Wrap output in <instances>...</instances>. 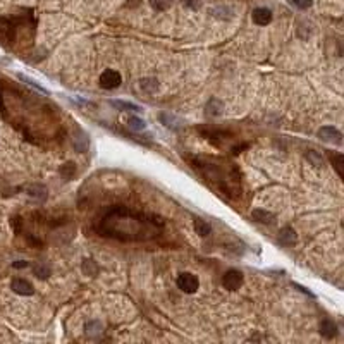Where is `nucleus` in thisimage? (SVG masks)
<instances>
[{
    "label": "nucleus",
    "mask_w": 344,
    "mask_h": 344,
    "mask_svg": "<svg viewBox=\"0 0 344 344\" xmlns=\"http://www.w3.org/2000/svg\"><path fill=\"white\" fill-rule=\"evenodd\" d=\"M162 227L163 222L153 215L134 212L124 206H116L101 217L97 229L100 236L119 239V241H146L159 234Z\"/></svg>",
    "instance_id": "f257e3e1"
},
{
    "label": "nucleus",
    "mask_w": 344,
    "mask_h": 344,
    "mask_svg": "<svg viewBox=\"0 0 344 344\" xmlns=\"http://www.w3.org/2000/svg\"><path fill=\"white\" fill-rule=\"evenodd\" d=\"M191 167L198 169L203 174L205 181H210L222 191L224 195L234 196L239 191V178L234 176V167L231 163L221 165L219 162H210V160H191Z\"/></svg>",
    "instance_id": "f03ea898"
},
{
    "label": "nucleus",
    "mask_w": 344,
    "mask_h": 344,
    "mask_svg": "<svg viewBox=\"0 0 344 344\" xmlns=\"http://www.w3.org/2000/svg\"><path fill=\"white\" fill-rule=\"evenodd\" d=\"M178 287L182 291V293L186 294H193L198 291L200 287V281L198 277H196L195 274H191V272H181V274L178 275Z\"/></svg>",
    "instance_id": "7ed1b4c3"
},
{
    "label": "nucleus",
    "mask_w": 344,
    "mask_h": 344,
    "mask_svg": "<svg viewBox=\"0 0 344 344\" xmlns=\"http://www.w3.org/2000/svg\"><path fill=\"white\" fill-rule=\"evenodd\" d=\"M243 272L236 270V268H231V270H227L224 274V277H222V286L225 287L227 291H238L239 287L243 286Z\"/></svg>",
    "instance_id": "20e7f679"
},
{
    "label": "nucleus",
    "mask_w": 344,
    "mask_h": 344,
    "mask_svg": "<svg viewBox=\"0 0 344 344\" xmlns=\"http://www.w3.org/2000/svg\"><path fill=\"white\" fill-rule=\"evenodd\" d=\"M100 86L103 90H114V88H119L121 83H122V78L117 71L114 69H105L103 73L100 74V80H98Z\"/></svg>",
    "instance_id": "39448f33"
},
{
    "label": "nucleus",
    "mask_w": 344,
    "mask_h": 344,
    "mask_svg": "<svg viewBox=\"0 0 344 344\" xmlns=\"http://www.w3.org/2000/svg\"><path fill=\"white\" fill-rule=\"evenodd\" d=\"M319 138L322 142H330L336 143V145H343V134H341L339 129L332 126H324L319 129Z\"/></svg>",
    "instance_id": "423d86ee"
},
{
    "label": "nucleus",
    "mask_w": 344,
    "mask_h": 344,
    "mask_svg": "<svg viewBox=\"0 0 344 344\" xmlns=\"http://www.w3.org/2000/svg\"><path fill=\"white\" fill-rule=\"evenodd\" d=\"M11 287H12V291H14V293L21 294V296H31V294L35 293V286H33L29 281L21 279V277H16V279H12Z\"/></svg>",
    "instance_id": "0eeeda50"
},
{
    "label": "nucleus",
    "mask_w": 344,
    "mask_h": 344,
    "mask_svg": "<svg viewBox=\"0 0 344 344\" xmlns=\"http://www.w3.org/2000/svg\"><path fill=\"white\" fill-rule=\"evenodd\" d=\"M251 18H253L255 24L267 26V24H270V21H272V11L267 7H257L253 11V14H251Z\"/></svg>",
    "instance_id": "6e6552de"
},
{
    "label": "nucleus",
    "mask_w": 344,
    "mask_h": 344,
    "mask_svg": "<svg viewBox=\"0 0 344 344\" xmlns=\"http://www.w3.org/2000/svg\"><path fill=\"white\" fill-rule=\"evenodd\" d=\"M222 109H224V103L217 98H210V100L206 101V107H205V112L206 116L210 117H217L222 114Z\"/></svg>",
    "instance_id": "1a4fd4ad"
},
{
    "label": "nucleus",
    "mask_w": 344,
    "mask_h": 344,
    "mask_svg": "<svg viewBox=\"0 0 344 344\" xmlns=\"http://www.w3.org/2000/svg\"><path fill=\"white\" fill-rule=\"evenodd\" d=\"M251 217L257 222H262V224H274V221H275L274 214L263 210V208H255V210L251 212Z\"/></svg>",
    "instance_id": "9d476101"
},
{
    "label": "nucleus",
    "mask_w": 344,
    "mask_h": 344,
    "mask_svg": "<svg viewBox=\"0 0 344 344\" xmlns=\"http://www.w3.org/2000/svg\"><path fill=\"white\" fill-rule=\"evenodd\" d=\"M319 330H320V334H322L324 337H327V339H330V337H334L337 334L336 324H334L330 319H324L322 322H320Z\"/></svg>",
    "instance_id": "9b49d317"
},
{
    "label": "nucleus",
    "mask_w": 344,
    "mask_h": 344,
    "mask_svg": "<svg viewBox=\"0 0 344 344\" xmlns=\"http://www.w3.org/2000/svg\"><path fill=\"white\" fill-rule=\"evenodd\" d=\"M193 225H195L196 234L202 236V238H205V236H208L212 232L210 224H208L206 221H203V219H200V217H195V221H193Z\"/></svg>",
    "instance_id": "f8f14e48"
},
{
    "label": "nucleus",
    "mask_w": 344,
    "mask_h": 344,
    "mask_svg": "<svg viewBox=\"0 0 344 344\" xmlns=\"http://www.w3.org/2000/svg\"><path fill=\"white\" fill-rule=\"evenodd\" d=\"M279 241L283 244H294L296 243V232L291 227H284L279 234Z\"/></svg>",
    "instance_id": "ddd939ff"
},
{
    "label": "nucleus",
    "mask_w": 344,
    "mask_h": 344,
    "mask_svg": "<svg viewBox=\"0 0 344 344\" xmlns=\"http://www.w3.org/2000/svg\"><path fill=\"white\" fill-rule=\"evenodd\" d=\"M140 88H142L145 93H155L159 90V83H157L155 78H145V80L140 81Z\"/></svg>",
    "instance_id": "4468645a"
},
{
    "label": "nucleus",
    "mask_w": 344,
    "mask_h": 344,
    "mask_svg": "<svg viewBox=\"0 0 344 344\" xmlns=\"http://www.w3.org/2000/svg\"><path fill=\"white\" fill-rule=\"evenodd\" d=\"M127 126H129L133 131H143L146 127V124H145V121L140 119V117L131 116V117H127Z\"/></svg>",
    "instance_id": "2eb2a0df"
},
{
    "label": "nucleus",
    "mask_w": 344,
    "mask_h": 344,
    "mask_svg": "<svg viewBox=\"0 0 344 344\" xmlns=\"http://www.w3.org/2000/svg\"><path fill=\"white\" fill-rule=\"evenodd\" d=\"M112 105L117 107V109H126V110H131V112H143L142 107H136L133 103H127V101H112Z\"/></svg>",
    "instance_id": "dca6fc26"
},
{
    "label": "nucleus",
    "mask_w": 344,
    "mask_h": 344,
    "mask_svg": "<svg viewBox=\"0 0 344 344\" xmlns=\"http://www.w3.org/2000/svg\"><path fill=\"white\" fill-rule=\"evenodd\" d=\"M330 159H332L334 169L337 170V176H339V178H343V169H341V165H343L344 157L341 155V153H332V155H330Z\"/></svg>",
    "instance_id": "f3484780"
},
{
    "label": "nucleus",
    "mask_w": 344,
    "mask_h": 344,
    "mask_svg": "<svg viewBox=\"0 0 344 344\" xmlns=\"http://www.w3.org/2000/svg\"><path fill=\"white\" fill-rule=\"evenodd\" d=\"M33 272H35V275H37L38 279H47L48 275H50V268L47 265H37V267L33 268Z\"/></svg>",
    "instance_id": "a211bd4d"
},
{
    "label": "nucleus",
    "mask_w": 344,
    "mask_h": 344,
    "mask_svg": "<svg viewBox=\"0 0 344 344\" xmlns=\"http://www.w3.org/2000/svg\"><path fill=\"white\" fill-rule=\"evenodd\" d=\"M150 5L155 11H165V9H169L170 0H150Z\"/></svg>",
    "instance_id": "6ab92c4d"
},
{
    "label": "nucleus",
    "mask_w": 344,
    "mask_h": 344,
    "mask_svg": "<svg viewBox=\"0 0 344 344\" xmlns=\"http://www.w3.org/2000/svg\"><path fill=\"white\" fill-rule=\"evenodd\" d=\"M101 332V324L100 322H90L86 324V334L90 336H97V334Z\"/></svg>",
    "instance_id": "aec40b11"
},
{
    "label": "nucleus",
    "mask_w": 344,
    "mask_h": 344,
    "mask_svg": "<svg viewBox=\"0 0 344 344\" xmlns=\"http://www.w3.org/2000/svg\"><path fill=\"white\" fill-rule=\"evenodd\" d=\"M293 4L298 9H310L313 5V0H293Z\"/></svg>",
    "instance_id": "412c9836"
},
{
    "label": "nucleus",
    "mask_w": 344,
    "mask_h": 344,
    "mask_svg": "<svg viewBox=\"0 0 344 344\" xmlns=\"http://www.w3.org/2000/svg\"><path fill=\"white\" fill-rule=\"evenodd\" d=\"M12 227L16 229V232H19V231H21V219H19V217L12 219Z\"/></svg>",
    "instance_id": "4be33fe9"
},
{
    "label": "nucleus",
    "mask_w": 344,
    "mask_h": 344,
    "mask_svg": "<svg viewBox=\"0 0 344 344\" xmlns=\"http://www.w3.org/2000/svg\"><path fill=\"white\" fill-rule=\"evenodd\" d=\"M12 267H14V268H24V267H28V262L18 260V262H14V263H12Z\"/></svg>",
    "instance_id": "5701e85b"
}]
</instances>
